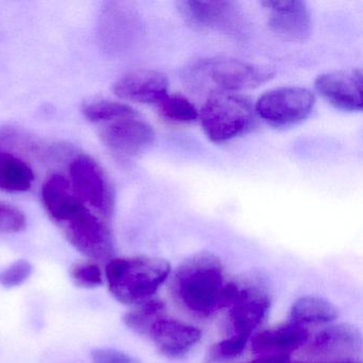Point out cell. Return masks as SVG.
<instances>
[{"label":"cell","instance_id":"obj_10","mask_svg":"<svg viewBox=\"0 0 363 363\" xmlns=\"http://www.w3.org/2000/svg\"><path fill=\"white\" fill-rule=\"evenodd\" d=\"M362 72L342 69L320 75L315 80L318 94L337 109L347 112L362 110Z\"/></svg>","mask_w":363,"mask_h":363},{"label":"cell","instance_id":"obj_25","mask_svg":"<svg viewBox=\"0 0 363 363\" xmlns=\"http://www.w3.org/2000/svg\"><path fill=\"white\" fill-rule=\"evenodd\" d=\"M26 228V216L22 210L0 201V235L22 233Z\"/></svg>","mask_w":363,"mask_h":363},{"label":"cell","instance_id":"obj_6","mask_svg":"<svg viewBox=\"0 0 363 363\" xmlns=\"http://www.w3.org/2000/svg\"><path fill=\"white\" fill-rule=\"evenodd\" d=\"M238 286L237 301L229 307V320L235 335L250 337L261 324L271 307V293L261 276L235 280Z\"/></svg>","mask_w":363,"mask_h":363},{"label":"cell","instance_id":"obj_4","mask_svg":"<svg viewBox=\"0 0 363 363\" xmlns=\"http://www.w3.org/2000/svg\"><path fill=\"white\" fill-rule=\"evenodd\" d=\"M71 184L80 201L104 220L113 212L114 195L103 167L90 156L80 155L69 167Z\"/></svg>","mask_w":363,"mask_h":363},{"label":"cell","instance_id":"obj_22","mask_svg":"<svg viewBox=\"0 0 363 363\" xmlns=\"http://www.w3.org/2000/svg\"><path fill=\"white\" fill-rule=\"evenodd\" d=\"M156 107L160 118L173 124H191L199 118L195 106L182 94H167Z\"/></svg>","mask_w":363,"mask_h":363},{"label":"cell","instance_id":"obj_8","mask_svg":"<svg viewBox=\"0 0 363 363\" xmlns=\"http://www.w3.org/2000/svg\"><path fill=\"white\" fill-rule=\"evenodd\" d=\"M154 129L139 116L108 123L101 131L104 144L121 157H135L155 141Z\"/></svg>","mask_w":363,"mask_h":363},{"label":"cell","instance_id":"obj_18","mask_svg":"<svg viewBox=\"0 0 363 363\" xmlns=\"http://www.w3.org/2000/svg\"><path fill=\"white\" fill-rule=\"evenodd\" d=\"M337 315V307L323 297H301L291 308V318L297 323L331 322Z\"/></svg>","mask_w":363,"mask_h":363},{"label":"cell","instance_id":"obj_15","mask_svg":"<svg viewBox=\"0 0 363 363\" xmlns=\"http://www.w3.org/2000/svg\"><path fill=\"white\" fill-rule=\"evenodd\" d=\"M42 199L50 218L60 226L88 209L76 194L71 182L58 174L50 176L43 184Z\"/></svg>","mask_w":363,"mask_h":363},{"label":"cell","instance_id":"obj_29","mask_svg":"<svg viewBox=\"0 0 363 363\" xmlns=\"http://www.w3.org/2000/svg\"><path fill=\"white\" fill-rule=\"evenodd\" d=\"M335 363H357V362H354V361H340V362H335Z\"/></svg>","mask_w":363,"mask_h":363},{"label":"cell","instance_id":"obj_21","mask_svg":"<svg viewBox=\"0 0 363 363\" xmlns=\"http://www.w3.org/2000/svg\"><path fill=\"white\" fill-rule=\"evenodd\" d=\"M82 113L89 122L95 124H108L114 121L139 116L130 106L112 101H93L86 103L82 107Z\"/></svg>","mask_w":363,"mask_h":363},{"label":"cell","instance_id":"obj_7","mask_svg":"<svg viewBox=\"0 0 363 363\" xmlns=\"http://www.w3.org/2000/svg\"><path fill=\"white\" fill-rule=\"evenodd\" d=\"M313 93L301 86H284L264 93L257 101V113L274 126H290L306 120L313 110Z\"/></svg>","mask_w":363,"mask_h":363},{"label":"cell","instance_id":"obj_19","mask_svg":"<svg viewBox=\"0 0 363 363\" xmlns=\"http://www.w3.org/2000/svg\"><path fill=\"white\" fill-rule=\"evenodd\" d=\"M165 306L159 299H148L123 316V322L133 333L148 337L152 325L163 318Z\"/></svg>","mask_w":363,"mask_h":363},{"label":"cell","instance_id":"obj_27","mask_svg":"<svg viewBox=\"0 0 363 363\" xmlns=\"http://www.w3.org/2000/svg\"><path fill=\"white\" fill-rule=\"evenodd\" d=\"M91 357L94 363H138L130 354L114 348H96Z\"/></svg>","mask_w":363,"mask_h":363},{"label":"cell","instance_id":"obj_12","mask_svg":"<svg viewBox=\"0 0 363 363\" xmlns=\"http://www.w3.org/2000/svg\"><path fill=\"white\" fill-rule=\"evenodd\" d=\"M169 82L163 74L152 69H135L121 77L113 86L123 101L142 105H158L169 93Z\"/></svg>","mask_w":363,"mask_h":363},{"label":"cell","instance_id":"obj_5","mask_svg":"<svg viewBox=\"0 0 363 363\" xmlns=\"http://www.w3.org/2000/svg\"><path fill=\"white\" fill-rule=\"evenodd\" d=\"M67 241L89 260L108 262L113 258L111 229L103 218L86 209L62 225Z\"/></svg>","mask_w":363,"mask_h":363},{"label":"cell","instance_id":"obj_24","mask_svg":"<svg viewBox=\"0 0 363 363\" xmlns=\"http://www.w3.org/2000/svg\"><path fill=\"white\" fill-rule=\"evenodd\" d=\"M250 337L233 335L208 350L206 354V363H220L229 359L237 358L245 350Z\"/></svg>","mask_w":363,"mask_h":363},{"label":"cell","instance_id":"obj_2","mask_svg":"<svg viewBox=\"0 0 363 363\" xmlns=\"http://www.w3.org/2000/svg\"><path fill=\"white\" fill-rule=\"evenodd\" d=\"M171 273L164 259L137 256L112 258L106 264L108 288L125 305H139L152 298Z\"/></svg>","mask_w":363,"mask_h":363},{"label":"cell","instance_id":"obj_20","mask_svg":"<svg viewBox=\"0 0 363 363\" xmlns=\"http://www.w3.org/2000/svg\"><path fill=\"white\" fill-rule=\"evenodd\" d=\"M360 341V333L354 327L342 324L331 326L318 333L314 337V350L326 352L339 348L354 347Z\"/></svg>","mask_w":363,"mask_h":363},{"label":"cell","instance_id":"obj_1","mask_svg":"<svg viewBox=\"0 0 363 363\" xmlns=\"http://www.w3.org/2000/svg\"><path fill=\"white\" fill-rule=\"evenodd\" d=\"M173 293L186 309L199 316H209L218 309L224 286V269L211 252L192 255L177 267L173 277Z\"/></svg>","mask_w":363,"mask_h":363},{"label":"cell","instance_id":"obj_3","mask_svg":"<svg viewBox=\"0 0 363 363\" xmlns=\"http://www.w3.org/2000/svg\"><path fill=\"white\" fill-rule=\"evenodd\" d=\"M252 120L254 109L250 99L231 91H212L201 113L203 133L216 143L243 135L252 126Z\"/></svg>","mask_w":363,"mask_h":363},{"label":"cell","instance_id":"obj_13","mask_svg":"<svg viewBox=\"0 0 363 363\" xmlns=\"http://www.w3.org/2000/svg\"><path fill=\"white\" fill-rule=\"evenodd\" d=\"M148 337L152 340L161 354L178 359L194 347L201 340V333L192 325L162 318L152 325Z\"/></svg>","mask_w":363,"mask_h":363},{"label":"cell","instance_id":"obj_23","mask_svg":"<svg viewBox=\"0 0 363 363\" xmlns=\"http://www.w3.org/2000/svg\"><path fill=\"white\" fill-rule=\"evenodd\" d=\"M72 281L84 289H95L103 286L104 275L99 263L92 260L77 261L69 269Z\"/></svg>","mask_w":363,"mask_h":363},{"label":"cell","instance_id":"obj_11","mask_svg":"<svg viewBox=\"0 0 363 363\" xmlns=\"http://www.w3.org/2000/svg\"><path fill=\"white\" fill-rule=\"evenodd\" d=\"M269 26L279 37L290 41H303L311 33V16L307 5L299 0L265 1Z\"/></svg>","mask_w":363,"mask_h":363},{"label":"cell","instance_id":"obj_16","mask_svg":"<svg viewBox=\"0 0 363 363\" xmlns=\"http://www.w3.org/2000/svg\"><path fill=\"white\" fill-rule=\"evenodd\" d=\"M184 20L199 29H218L229 26L235 18V5L230 1H182L178 3Z\"/></svg>","mask_w":363,"mask_h":363},{"label":"cell","instance_id":"obj_14","mask_svg":"<svg viewBox=\"0 0 363 363\" xmlns=\"http://www.w3.org/2000/svg\"><path fill=\"white\" fill-rule=\"evenodd\" d=\"M308 337L309 333L301 323H281L256 333L252 350L260 357L288 354L303 346Z\"/></svg>","mask_w":363,"mask_h":363},{"label":"cell","instance_id":"obj_17","mask_svg":"<svg viewBox=\"0 0 363 363\" xmlns=\"http://www.w3.org/2000/svg\"><path fill=\"white\" fill-rule=\"evenodd\" d=\"M35 174L28 164L11 152L0 150V190L26 192L30 190Z\"/></svg>","mask_w":363,"mask_h":363},{"label":"cell","instance_id":"obj_9","mask_svg":"<svg viewBox=\"0 0 363 363\" xmlns=\"http://www.w3.org/2000/svg\"><path fill=\"white\" fill-rule=\"evenodd\" d=\"M208 77L218 86L216 90L237 92L257 88L272 79L274 71L269 67L252 65L235 59L210 61L205 67Z\"/></svg>","mask_w":363,"mask_h":363},{"label":"cell","instance_id":"obj_28","mask_svg":"<svg viewBox=\"0 0 363 363\" xmlns=\"http://www.w3.org/2000/svg\"><path fill=\"white\" fill-rule=\"evenodd\" d=\"M250 363H291L289 354H281V356H269L260 357L257 360L252 361Z\"/></svg>","mask_w":363,"mask_h":363},{"label":"cell","instance_id":"obj_26","mask_svg":"<svg viewBox=\"0 0 363 363\" xmlns=\"http://www.w3.org/2000/svg\"><path fill=\"white\" fill-rule=\"evenodd\" d=\"M33 269V265L29 261H16L5 271L0 273V284L5 288H16L22 286L30 277Z\"/></svg>","mask_w":363,"mask_h":363}]
</instances>
